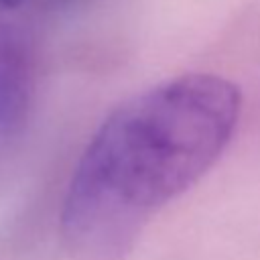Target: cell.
Here are the masks:
<instances>
[{"mask_svg": "<svg viewBox=\"0 0 260 260\" xmlns=\"http://www.w3.org/2000/svg\"><path fill=\"white\" fill-rule=\"evenodd\" d=\"M87 0H35V14L49 16V14H61L67 10L77 8Z\"/></svg>", "mask_w": 260, "mask_h": 260, "instance_id": "cell-3", "label": "cell"}, {"mask_svg": "<svg viewBox=\"0 0 260 260\" xmlns=\"http://www.w3.org/2000/svg\"><path fill=\"white\" fill-rule=\"evenodd\" d=\"M238 85L185 73L122 102L71 175L61 238L73 260H126L152 217L187 193L238 128Z\"/></svg>", "mask_w": 260, "mask_h": 260, "instance_id": "cell-1", "label": "cell"}, {"mask_svg": "<svg viewBox=\"0 0 260 260\" xmlns=\"http://www.w3.org/2000/svg\"><path fill=\"white\" fill-rule=\"evenodd\" d=\"M37 85V47L28 16L0 14V148L26 128Z\"/></svg>", "mask_w": 260, "mask_h": 260, "instance_id": "cell-2", "label": "cell"}]
</instances>
